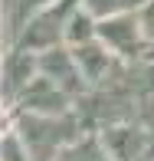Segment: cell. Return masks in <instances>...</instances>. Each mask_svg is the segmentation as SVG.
Returning a JSON list of instances; mask_svg holds the SVG:
<instances>
[{"label":"cell","instance_id":"6da1fadb","mask_svg":"<svg viewBox=\"0 0 154 161\" xmlns=\"http://www.w3.org/2000/svg\"><path fill=\"white\" fill-rule=\"evenodd\" d=\"M7 122L17 125L26 151H30V161H56L76 138H82L85 131H89L76 108H72V112H59V115L7 112Z\"/></svg>","mask_w":154,"mask_h":161},{"label":"cell","instance_id":"7a4b0ae2","mask_svg":"<svg viewBox=\"0 0 154 161\" xmlns=\"http://www.w3.org/2000/svg\"><path fill=\"white\" fill-rule=\"evenodd\" d=\"M98 40L112 49L115 56H121L125 63H138L144 56L154 53V46L148 43L141 13H115V17H102L98 20Z\"/></svg>","mask_w":154,"mask_h":161},{"label":"cell","instance_id":"3957f363","mask_svg":"<svg viewBox=\"0 0 154 161\" xmlns=\"http://www.w3.org/2000/svg\"><path fill=\"white\" fill-rule=\"evenodd\" d=\"M82 3L85 0H53L46 10H40L30 23L20 30V36L13 43L30 46V49H49V46L66 43V26H69L72 13H76Z\"/></svg>","mask_w":154,"mask_h":161},{"label":"cell","instance_id":"277c9868","mask_svg":"<svg viewBox=\"0 0 154 161\" xmlns=\"http://www.w3.org/2000/svg\"><path fill=\"white\" fill-rule=\"evenodd\" d=\"M95 131H98L105 151L115 161H141L151 151V145H154V131L141 122V115L112 122V125H102V128H95Z\"/></svg>","mask_w":154,"mask_h":161},{"label":"cell","instance_id":"5b68a950","mask_svg":"<svg viewBox=\"0 0 154 161\" xmlns=\"http://www.w3.org/2000/svg\"><path fill=\"white\" fill-rule=\"evenodd\" d=\"M76 99L66 89L53 82L46 72H36L23 92L7 105V112H40V115H59V112H72Z\"/></svg>","mask_w":154,"mask_h":161},{"label":"cell","instance_id":"8992f818","mask_svg":"<svg viewBox=\"0 0 154 161\" xmlns=\"http://www.w3.org/2000/svg\"><path fill=\"white\" fill-rule=\"evenodd\" d=\"M40 72H46V76L53 79L59 89H66L76 102L89 92V82H85V76H82V66H79V59H76L69 43L40 49Z\"/></svg>","mask_w":154,"mask_h":161},{"label":"cell","instance_id":"52a82bcc","mask_svg":"<svg viewBox=\"0 0 154 161\" xmlns=\"http://www.w3.org/2000/svg\"><path fill=\"white\" fill-rule=\"evenodd\" d=\"M36 72H40V49L10 43L7 56H3V99H7V105L30 86V79Z\"/></svg>","mask_w":154,"mask_h":161},{"label":"cell","instance_id":"ba28073f","mask_svg":"<svg viewBox=\"0 0 154 161\" xmlns=\"http://www.w3.org/2000/svg\"><path fill=\"white\" fill-rule=\"evenodd\" d=\"M56 161H115V158L105 151V145H102L98 131L89 128L82 138H76V142H72Z\"/></svg>","mask_w":154,"mask_h":161},{"label":"cell","instance_id":"9c48e42d","mask_svg":"<svg viewBox=\"0 0 154 161\" xmlns=\"http://www.w3.org/2000/svg\"><path fill=\"white\" fill-rule=\"evenodd\" d=\"M95 36H98V17L89 13L85 3H82L72 13L69 26H66V43H69V46H79V43H85V40H95Z\"/></svg>","mask_w":154,"mask_h":161},{"label":"cell","instance_id":"30bf717a","mask_svg":"<svg viewBox=\"0 0 154 161\" xmlns=\"http://www.w3.org/2000/svg\"><path fill=\"white\" fill-rule=\"evenodd\" d=\"M148 0H85V10L95 13V17H115V13H135Z\"/></svg>","mask_w":154,"mask_h":161},{"label":"cell","instance_id":"8fae6325","mask_svg":"<svg viewBox=\"0 0 154 161\" xmlns=\"http://www.w3.org/2000/svg\"><path fill=\"white\" fill-rule=\"evenodd\" d=\"M0 161H30V151H26L23 138L13 122H7L3 128V145H0Z\"/></svg>","mask_w":154,"mask_h":161},{"label":"cell","instance_id":"7c38bea8","mask_svg":"<svg viewBox=\"0 0 154 161\" xmlns=\"http://www.w3.org/2000/svg\"><path fill=\"white\" fill-rule=\"evenodd\" d=\"M138 13H141V23H144V33H148V43L154 46V0H148Z\"/></svg>","mask_w":154,"mask_h":161},{"label":"cell","instance_id":"4fadbf2b","mask_svg":"<svg viewBox=\"0 0 154 161\" xmlns=\"http://www.w3.org/2000/svg\"><path fill=\"white\" fill-rule=\"evenodd\" d=\"M141 161H154V145H151V151H148V155H144Z\"/></svg>","mask_w":154,"mask_h":161}]
</instances>
